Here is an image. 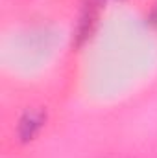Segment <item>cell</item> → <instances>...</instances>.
Returning a JSON list of instances; mask_svg holds the SVG:
<instances>
[{"label": "cell", "mask_w": 157, "mask_h": 158, "mask_svg": "<svg viewBox=\"0 0 157 158\" xmlns=\"http://www.w3.org/2000/svg\"><path fill=\"white\" fill-rule=\"evenodd\" d=\"M44 123V114L43 112H28L24 118L20 119V125H19V136L26 142V140H32L39 129Z\"/></svg>", "instance_id": "6da1fadb"}, {"label": "cell", "mask_w": 157, "mask_h": 158, "mask_svg": "<svg viewBox=\"0 0 157 158\" xmlns=\"http://www.w3.org/2000/svg\"><path fill=\"white\" fill-rule=\"evenodd\" d=\"M152 19H154V22H157V7H155V11H154V15H152Z\"/></svg>", "instance_id": "7a4b0ae2"}]
</instances>
